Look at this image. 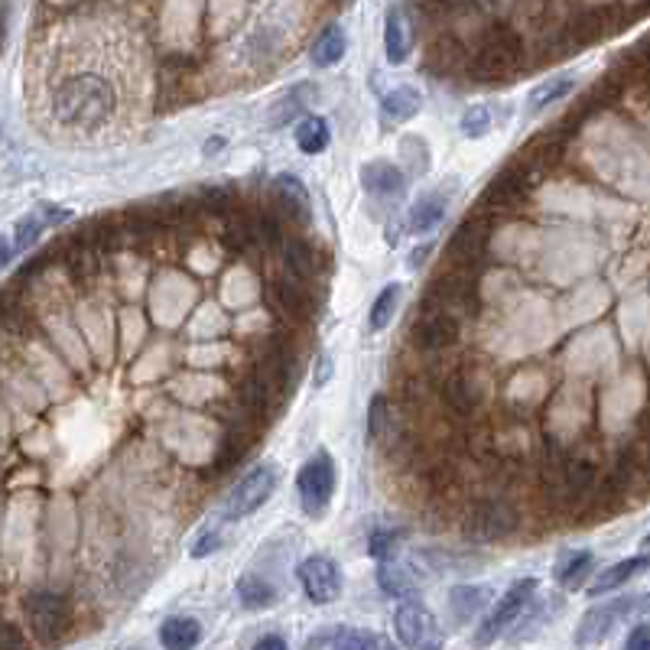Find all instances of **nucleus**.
Masks as SVG:
<instances>
[{"mask_svg":"<svg viewBox=\"0 0 650 650\" xmlns=\"http://www.w3.org/2000/svg\"><path fill=\"white\" fill-rule=\"evenodd\" d=\"M400 546V533L397 530H374L368 537V553L374 559H381V563H390Z\"/></svg>","mask_w":650,"mask_h":650,"instance_id":"obj_35","label":"nucleus"},{"mask_svg":"<svg viewBox=\"0 0 650 650\" xmlns=\"http://www.w3.org/2000/svg\"><path fill=\"white\" fill-rule=\"evenodd\" d=\"M202 641V624L195 618L186 615H176V618H166L163 628H160V644L166 650H195Z\"/></svg>","mask_w":650,"mask_h":650,"instance_id":"obj_20","label":"nucleus"},{"mask_svg":"<svg viewBox=\"0 0 650 650\" xmlns=\"http://www.w3.org/2000/svg\"><path fill=\"white\" fill-rule=\"evenodd\" d=\"M400 283H390V286H384L381 293H377V299H374V306H371V329L374 332H381V329H387L390 325V319H394V312H397V306H400Z\"/></svg>","mask_w":650,"mask_h":650,"instance_id":"obj_33","label":"nucleus"},{"mask_svg":"<svg viewBox=\"0 0 650 650\" xmlns=\"http://www.w3.org/2000/svg\"><path fill=\"white\" fill-rule=\"evenodd\" d=\"M377 641H381V637H377V634L351 628V631H342V634H338L335 650H377Z\"/></svg>","mask_w":650,"mask_h":650,"instance_id":"obj_38","label":"nucleus"},{"mask_svg":"<svg viewBox=\"0 0 650 650\" xmlns=\"http://www.w3.org/2000/svg\"><path fill=\"white\" fill-rule=\"evenodd\" d=\"M202 205L215 215H231L234 212V195L228 189H221V186H208V189H202Z\"/></svg>","mask_w":650,"mask_h":650,"instance_id":"obj_40","label":"nucleus"},{"mask_svg":"<svg viewBox=\"0 0 650 650\" xmlns=\"http://www.w3.org/2000/svg\"><path fill=\"white\" fill-rule=\"evenodd\" d=\"M576 88V75H556L550 78V82H543L530 91V111H543V108H550V104H556L559 98H566L569 91Z\"/></svg>","mask_w":650,"mask_h":650,"instance_id":"obj_30","label":"nucleus"},{"mask_svg":"<svg viewBox=\"0 0 650 650\" xmlns=\"http://www.w3.org/2000/svg\"><path fill=\"white\" fill-rule=\"evenodd\" d=\"M329 137H332V130H329V121H325V117H306V121L296 127V147L306 156L322 153L325 147H329Z\"/></svg>","mask_w":650,"mask_h":650,"instance_id":"obj_27","label":"nucleus"},{"mask_svg":"<svg viewBox=\"0 0 650 650\" xmlns=\"http://www.w3.org/2000/svg\"><path fill=\"white\" fill-rule=\"evenodd\" d=\"M520 62H524V43H520V36L511 30H494L478 46L468 69H472L478 82H501V78H511L520 69Z\"/></svg>","mask_w":650,"mask_h":650,"instance_id":"obj_2","label":"nucleus"},{"mask_svg":"<svg viewBox=\"0 0 650 650\" xmlns=\"http://www.w3.org/2000/svg\"><path fill=\"white\" fill-rule=\"evenodd\" d=\"M488 231H491V225L478 215H472L465 225L455 228L452 241H449V260H452L449 270H465L468 273V267H475L481 260V254H485V247H488Z\"/></svg>","mask_w":650,"mask_h":650,"instance_id":"obj_12","label":"nucleus"},{"mask_svg":"<svg viewBox=\"0 0 650 650\" xmlns=\"http://www.w3.org/2000/svg\"><path fill=\"white\" fill-rule=\"evenodd\" d=\"M442 215H446V195H423V199L413 202L410 208L407 228L413 234H429L442 221Z\"/></svg>","mask_w":650,"mask_h":650,"instance_id":"obj_23","label":"nucleus"},{"mask_svg":"<svg viewBox=\"0 0 650 650\" xmlns=\"http://www.w3.org/2000/svg\"><path fill=\"white\" fill-rule=\"evenodd\" d=\"M332 377V358H325L322 355V361H319V374H316V384H325Z\"/></svg>","mask_w":650,"mask_h":650,"instance_id":"obj_46","label":"nucleus"},{"mask_svg":"<svg viewBox=\"0 0 650 650\" xmlns=\"http://www.w3.org/2000/svg\"><path fill=\"white\" fill-rule=\"evenodd\" d=\"M631 608H634V605L628 602V598H618V602H611V605L585 611V618H582L579 631H576V641H579V644H595V641H602V637L618 624V618L628 615Z\"/></svg>","mask_w":650,"mask_h":650,"instance_id":"obj_15","label":"nucleus"},{"mask_svg":"<svg viewBox=\"0 0 650 650\" xmlns=\"http://www.w3.org/2000/svg\"><path fill=\"white\" fill-rule=\"evenodd\" d=\"M238 598L244 608H270L277 602V589L260 576H244L238 579Z\"/></svg>","mask_w":650,"mask_h":650,"instance_id":"obj_31","label":"nucleus"},{"mask_svg":"<svg viewBox=\"0 0 650 650\" xmlns=\"http://www.w3.org/2000/svg\"><path fill=\"white\" fill-rule=\"evenodd\" d=\"M273 397H277V394H273L270 384L257 371H251L241 381V403H244V410L251 413V416H267Z\"/></svg>","mask_w":650,"mask_h":650,"instance_id":"obj_24","label":"nucleus"},{"mask_svg":"<svg viewBox=\"0 0 650 650\" xmlns=\"http://www.w3.org/2000/svg\"><path fill=\"white\" fill-rule=\"evenodd\" d=\"M410 335H413V342L426 351H446L459 342L462 325H459V319H455V312L423 303V309L416 312V319H413Z\"/></svg>","mask_w":650,"mask_h":650,"instance_id":"obj_10","label":"nucleus"},{"mask_svg":"<svg viewBox=\"0 0 650 650\" xmlns=\"http://www.w3.org/2000/svg\"><path fill=\"white\" fill-rule=\"evenodd\" d=\"M384 426H387V397L384 394H374L371 410H368V439L381 436Z\"/></svg>","mask_w":650,"mask_h":650,"instance_id":"obj_41","label":"nucleus"},{"mask_svg":"<svg viewBox=\"0 0 650 650\" xmlns=\"http://www.w3.org/2000/svg\"><path fill=\"white\" fill-rule=\"evenodd\" d=\"M0 650H23L20 631L10 628V624H4V628H0Z\"/></svg>","mask_w":650,"mask_h":650,"instance_id":"obj_44","label":"nucleus"},{"mask_svg":"<svg viewBox=\"0 0 650 650\" xmlns=\"http://www.w3.org/2000/svg\"><path fill=\"white\" fill-rule=\"evenodd\" d=\"M345 46H348V39H345L342 26H329V30H325L316 39V46H312V65H319V69H329V65L342 62Z\"/></svg>","mask_w":650,"mask_h":650,"instance_id":"obj_26","label":"nucleus"},{"mask_svg":"<svg viewBox=\"0 0 650 650\" xmlns=\"http://www.w3.org/2000/svg\"><path fill=\"white\" fill-rule=\"evenodd\" d=\"M299 585H303L309 602L329 605L342 595V572L329 556H309L299 563Z\"/></svg>","mask_w":650,"mask_h":650,"instance_id":"obj_11","label":"nucleus"},{"mask_svg":"<svg viewBox=\"0 0 650 650\" xmlns=\"http://www.w3.org/2000/svg\"><path fill=\"white\" fill-rule=\"evenodd\" d=\"M491 127V111L485 104H475V108H468L462 114V134L465 137H485Z\"/></svg>","mask_w":650,"mask_h":650,"instance_id":"obj_36","label":"nucleus"},{"mask_svg":"<svg viewBox=\"0 0 650 650\" xmlns=\"http://www.w3.org/2000/svg\"><path fill=\"white\" fill-rule=\"evenodd\" d=\"M595 465L592 462H585V459H566L563 465V475H559V491L566 494L569 501H579L585 498L592 488H595Z\"/></svg>","mask_w":650,"mask_h":650,"instance_id":"obj_21","label":"nucleus"},{"mask_svg":"<svg viewBox=\"0 0 650 650\" xmlns=\"http://www.w3.org/2000/svg\"><path fill=\"white\" fill-rule=\"evenodd\" d=\"M442 400L449 403V410L452 413H459V416H472L475 410H478V403H481V397H478V387L472 384V377L468 374H449L446 381H442Z\"/></svg>","mask_w":650,"mask_h":650,"instance_id":"obj_19","label":"nucleus"},{"mask_svg":"<svg viewBox=\"0 0 650 650\" xmlns=\"http://www.w3.org/2000/svg\"><path fill=\"white\" fill-rule=\"evenodd\" d=\"M595 566V556L589 550H579V553H569L556 563V579L563 589H579V585L589 579V572Z\"/></svg>","mask_w":650,"mask_h":650,"instance_id":"obj_25","label":"nucleus"},{"mask_svg":"<svg viewBox=\"0 0 650 650\" xmlns=\"http://www.w3.org/2000/svg\"><path fill=\"white\" fill-rule=\"evenodd\" d=\"M49 114L72 137H98L121 114V88L101 65L72 62L49 91Z\"/></svg>","mask_w":650,"mask_h":650,"instance_id":"obj_1","label":"nucleus"},{"mask_svg":"<svg viewBox=\"0 0 650 650\" xmlns=\"http://www.w3.org/2000/svg\"><path fill=\"white\" fill-rule=\"evenodd\" d=\"M384 49H387V62H390V65L407 62V56H410V49H413V30H410L407 10H403V7H390V10H387Z\"/></svg>","mask_w":650,"mask_h":650,"instance_id":"obj_16","label":"nucleus"},{"mask_svg":"<svg viewBox=\"0 0 650 650\" xmlns=\"http://www.w3.org/2000/svg\"><path fill=\"white\" fill-rule=\"evenodd\" d=\"M247 436H241L238 429H231L228 433V439L221 442V452H218V462H215V468L218 472H228L231 465H238L241 459H244V452H247Z\"/></svg>","mask_w":650,"mask_h":650,"instance_id":"obj_34","label":"nucleus"},{"mask_svg":"<svg viewBox=\"0 0 650 650\" xmlns=\"http://www.w3.org/2000/svg\"><path fill=\"white\" fill-rule=\"evenodd\" d=\"M277 488V468L270 462L264 465H254L251 472L238 478V485L231 488L228 494V504H225V517L228 520H241L247 514H254L257 507H264V501Z\"/></svg>","mask_w":650,"mask_h":650,"instance_id":"obj_8","label":"nucleus"},{"mask_svg":"<svg viewBox=\"0 0 650 650\" xmlns=\"http://www.w3.org/2000/svg\"><path fill=\"white\" fill-rule=\"evenodd\" d=\"M270 299H273V306L283 312V316H290L296 322L299 319H309L312 309H316V296H312L309 283L290 277V273H286V277H280V280H273Z\"/></svg>","mask_w":650,"mask_h":650,"instance_id":"obj_14","label":"nucleus"},{"mask_svg":"<svg viewBox=\"0 0 650 650\" xmlns=\"http://www.w3.org/2000/svg\"><path fill=\"white\" fill-rule=\"evenodd\" d=\"M273 212L296 221V225H309L312 221V202L303 179L293 173H280L273 179Z\"/></svg>","mask_w":650,"mask_h":650,"instance_id":"obj_13","label":"nucleus"},{"mask_svg":"<svg viewBox=\"0 0 650 650\" xmlns=\"http://www.w3.org/2000/svg\"><path fill=\"white\" fill-rule=\"evenodd\" d=\"M624 650H650V631H647V624H637V628L628 634V641H624Z\"/></svg>","mask_w":650,"mask_h":650,"instance_id":"obj_43","label":"nucleus"},{"mask_svg":"<svg viewBox=\"0 0 650 650\" xmlns=\"http://www.w3.org/2000/svg\"><path fill=\"white\" fill-rule=\"evenodd\" d=\"M134 650H140V647H134Z\"/></svg>","mask_w":650,"mask_h":650,"instance_id":"obj_50","label":"nucleus"},{"mask_svg":"<svg viewBox=\"0 0 650 650\" xmlns=\"http://www.w3.org/2000/svg\"><path fill=\"white\" fill-rule=\"evenodd\" d=\"M254 650H290V647H286V641L280 634H267L254 644Z\"/></svg>","mask_w":650,"mask_h":650,"instance_id":"obj_45","label":"nucleus"},{"mask_svg":"<svg viewBox=\"0 0 650 650\" xmlns=\"http://www.w3.org/2000/svg\"><path fill=\"white\" fill-rule=\"evenodd\" d=\"M514 530H517V511L507 501H475L462 520V533L475 543L501 540Z\"/></svg>","mask_w":650,"mask_h":650,"instance_id":"obj_6","label":"nucleus"},{"mask_svg":"<svg viewBox=\"0 0 650 650\" xmlns=\"http://www.w3.org/2000/svg\"><path fill=\"white\" fill-rule=\"evenodd\" d=\"M377 582H381L384 595H394V598H410L416 592V579L397 563H384L377 569Z\"/></svg>","mask_w":650,"mask_h":650,"instance_id":"obj_32","label":"nucleus"},{"mask_svg":"<svg viewBox=\"0 0 650 650\" xmlns=\"http://www.w3.org/2000/svg\"><path fill=\"white\" fill-rule=\"evenodd\" d=\"M533 592H537V579H530V576L517 579L511 589L498 598V605L491 608V615L481 621V628L475 631V647H488V644L498 641V637L527 611Z\"/></svg>","mask_w":650,"mask_h":650,"instance_id":"obj_3","label":"nucleus"},{"mask_svg":"<svg viewBox=\"0 0 650 650\" xmlns=\"http://www.w3.org/2000/svg\"><path fill=\"white\" fill-rule=\"evenodd\" d=\"M361 186L371 195H377V199H397V195H403V189H407V179H403V173L394 163L377 160L361 169Z\"/></svg>","mask_w":650,"mask_h":650,"instance_id":"obj_17","label":"nucleus"},{"mask_svg":"<svg viewBox=\"0 0 650 650\" xmlns=\"http://www.w3.org/2000/svg\"><path fill=\"white\" fill-rule=\"evenodd\" d=\"M26 621H30L36 641L56 644L72 628V608L56 592H33L26 598Z\"/></svg>","mask_w":650,"mask_h":650,"instance_id":"obj_4","label":"nucleus"},{"mask_svg":"<svg viewBox=\"0 0 650 650\" xmlns=\"http://www.w3.org/2000/svg\"><path fill=\"white\" fill-rule=\"evenodd\" d=\"M296 488H299V501H303V511L309 517L325 514V507H329L332 494H335V462H332V455L329 452L312 455V459L299 468Z\"/></svg>","mask_w":650,"mask_h":650,"instance_id":"obj_5","label":"nucleus"},{"mask_svg":"<svg viewBox=\"0 0 650 650\" xmlns=\"http://www.w3.org/2000/svg\"><path fill=\"white\" fill-rule=\"evenodd\" d=\"M0 36H4V33H0Z\"/></svg>","mask_w":650,"mask_h":650,"instance_id":"obj_51","label":"nucleus"},{"mask_svg":"<svg viewBox=\"0 0 650 650\" xmlns=\"http://www.w3.org/2000/svg\"><path fill=\"white\" fill-rule=\"evenodd\" d=\"M377 650H394V644H390L387 637H381V641H377Z\"/></svg>","mask_w":650,"mask_h":650,"instance_id":"obj_49","label":"nucleus"},{"mask_svg":"<svg viewBox=\"0 0 650 650\" xmlns=\"http://www.w3.org/2000/svg\"><path fill=\"white\" fill-rule=\"evenodd\" d=\"M280 251H283V264L286 273L296 280H316L319 273V251L312 247L306 238H283L280 241Z\"/></svg>","mask_w":650,"mask_h":650,"instance_id":"obj_18","label":"nucleus"},{"mask_svg":"<svg viewBox=\"0 0 650 650\" xmlns=\"http://www.w3.org/2000/svg\"><path fill=\"white\" fill-rule=\"evenodd\" d=\"M449 602H452L455 621H468L472 615H478L481 608H485L488 589H485V585H459V589H452Z\"/></svg>","mask_w":650,"mask_h":650,"instance_id":"obj_28","label":"nucleus"},{"mask_svg":"<svg viewBox=\"0 0 650 650\" xmlns=\"http://www.w3.org/2000/svg\"><path fill=\"white\" fill-rule=\"evenodd\" d=\"M420 108H423V95L413 85H400L394 91H387L384 101H381L384 121H394V124L410 121V117H416V111H420Z\"/></svg>","mask_w":650,"mask_h":650,"instance_id":"obj_22","label":"nucleus"},{"mask_svg":"<svg viewBox=\"0 0 650 650\" xmlns=\"http://www.w3.org/2000/svg\"><path fill=\"white\" fill-rule=\"evenodd\" d=\"M647 566V559L644 556H634V559H624V563H615V566H608L602 576H598L595 582H592V595H605V592H611V589H618V585H624L628 582L634 572H641Z\"/></svg>","mask_w":650,"mask_h":650,"instance_id":"obj_29","label":"nucleus"},{"mask_svg":"<svg viewBox=\"0 0 650 650\" xmlns=\"http://www.w3.org/2000/svg\"><path fill=\"white\" fill-rule=\"evenodd\" d=\"M221 147H225V140H221V137H215V140H208V143H205V147H202V150H205L208 156H212V153H218Z\"/></svg>","mask_w":650,"mask_h":650,"instance_id":"obj_48","label":"nucleus"},{"mask_svg":"<svg viewBox=\"0 0 650 650\" xmlns=\"http://www.w3.org/2000/svg\"><path fill=\"white\" fill-rule=\"evenodd\" d=\"M46 228V221L43 215H26L20 225H17V238H13V251H23V247H30L39 234H43Z\"/></svg>","mask_w":650,"mask_h":650,"instance_id":"obj_39","label":"nucleus"},{"mask_svg":"<svg viewBox=\"0 0 650 650\" xmlns=\"http://www.w3.org/2000/svg\"><path fill=\"white\" fill-rule=\"evenodd\" d=\"M397 637L407 650H442V631L433 611L420 602H403L394 611Z\"/></svg>","mask_w":650,"mask_h":650,"instance_id":"obj_9","label":"nucleus"},{"mask_svg":"<svg viewBox=\"0 0 650 650\" xmlns=\"http://www.w3.org/2000/svg\"><path fill=\"white\" fill-rule=\"evenodd\" d=\"M218 546H221V537H218L215 530H208V533H202L199 540H195V546H192V556H195V559H202V556H208V553H215Z\"/></svg>","mask_w":650,"mask_h":650,"instance_id":"obj_42","label":"nucleus"},{"mask_svg":"<svg viewBox=\"0 0 650 650\" xmlns=\"http://www.w3.org/2000/svg\"><path fill=\"white\" fill-rule=\"evenodd\" d=\"M527 195H530V179L520 173L517 166H507V169H501V173L488 182V189H485V195H481L475 215L485 218L488 225H491V215L517 212V208L527 202Z\"/></svg>","mask_w":650,"mask_h":650,"instance_id":"obj_7","label":"nucleus"},{"mask_svg":"<svg viewBox=\"0 0 650 650\" xmlns=\"http://www.w3.org/2000/svg\"><path fill=\"white\" fill-rule=\"evenodd\" d=\"M10 257H13V244H10V238H0V267H7V264H10Z\"/></svg>","mask_w":650,"mask_h":650,"instance_id":"obj_47","label":"nucleus"},{"mask_svg":"<svg viewBox=\"0 0 650 650\" xmlns=\"http://www.w3.org/2000/svg\"><path fill=\"white\" fill-rule=\"evenodd\" d=\"M306 95H309L306 88H296V91H290V95H286L283 101H277V108H273L277 114L270 117V124H273V127H280V124L290 121V117H296L299 111H303V98H306Z\"/></svg>","mask_w":650,"mask_h":650,"instance_id":"obj_37","label":"nucleus"}]
</instances>
